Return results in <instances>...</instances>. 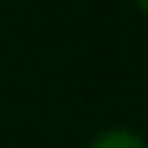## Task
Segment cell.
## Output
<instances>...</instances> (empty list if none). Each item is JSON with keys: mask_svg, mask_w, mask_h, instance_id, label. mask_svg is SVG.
<instances>
[{"mask_svg": "<svg viewBox=\"0 0 148 148\" xmlns=\"http://www.w3.org/2000/svg\"><path fill=\"white\" fill-rule=\"evenodd\" d=\"M135 3H138V10H142V13H148V0H135Z\"/></svg>", "mask_w": 148, "mask_h": 148, "instance_id": "cell-2", "label": "cell"}, {"mask_svg": "<svg viewBox=\"0 0 148 148\" xmlns=\"http://www.w3.org/2000/svg\"><path fill=\"white\" fill-rule=\"evenodd\" d=\"M89 148H148V142L132 128H106L102 135L92 138Z\"/></svg>", "mask_w": 148, "mask_h": 148, "instance_id": "cell-1", "label": "cell"}]
</instances>
